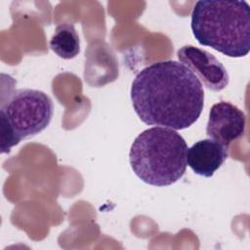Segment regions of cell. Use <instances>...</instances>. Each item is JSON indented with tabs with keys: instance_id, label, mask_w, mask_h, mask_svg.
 I'll return each mask as SVG.
<instances>
[{
	"instance_id": "cell-6",
	"label": "cell",
	"mask_w": 250,
	"mask_h": 250,
	"mask_svg": "<svg viewBox=\"0 0 250 250\" xmlns=\"http://www.w3.org/2000/svg\"><path fill=\"white\" fill-rule=\"evenodd\" d=\"M246 125L244 112L236 105L220 102L212 105L206 126L207 136L227 148L229 144L240 138Z\"/></svg>"
},
{
	"instance_id": "cell-8",
	"label": "cell",
	"mask_w": 250,
	"mask_h": 250,
	"mask_svg": "<svg viewBox=\"0 0 250 250\" xmlns=\"http://www.w3.org/2000/svg\"><path fill=\"white\" fill-rule=\"evenodd\" d=\"M51 50L60 58L70 60L75 58L80 52L79 36L70 23H62L56 27L50 39Z\"/></svg>"
},
{
	"instance_id": "cell-1",
	"label": "cell",
	"mask_w": 250,
	"mask_h": 250,
	"mask_svg": "<svg viewBox=\"0 0 250 250\" xmlns=\"http://www.w3.org/2000/svg\"><path fill=\"white\" fill-rule=\"evenodd\" d=\"M131 101L144 123L183 130L199 118L204 91L188 67L169 60L154 62L136 75L131 86Z\"/></svg>"
},
{
	"instance_id": "cell-4",
	"label": "cell",
	"mask_w": 250,
	"mask_h": 250,
	"mask_svg": "<svg viewBox=\"0 0 250 250\" xmlns=\"http://www.w3.org/2000/svg\"><path fill=\"white\" fill-rule=\"evenodd\" d=\"M54 105L39 90L20 89L1 105V152L9 153L22 139L37 135L50 124Z\"/></svg>"
},
{
	"instance_id": "cell-2",
	"label": "cell",
	"mask_w": 250,
	"mask_h": 250,
	"mask_svg": "<svg viewBox=\"0 0 250 250\" xmlns=\"http://www.w3.org/2000/svg\"><path fill=\"white\" fill-rule=\"evenodd\" d=\"M190 27L200 45L228 57H245L250 51V7L246 1H197Z\"/></svg>"
},
{
	"instance_id": "cell-5",
	"label": "cell",
	"mask_w": 250,
	"mask_h": 250,
	"mask_svg": "<svg viewBox=\"0 0 250 250\" xmlns=\"http://www.w3.org/2000/svg\"><path fill=\"white\" fill-rule=\"evenodd\" d=\"M177 56L180 62L188 67L207 89L220 92L228 86L229 74L226 67L206 50L186 45L178 50Z\"/></svg>"
},
{
	"instance_id": "cell-7",
	"label": "cell",
	"mask_w": 250,
	"mask_h": 250,
	"mask_svg": "<svg viewBox=\"0 0 250 250\" xmlns=\"http://www.w3.org/2000/svg\"><path fill=\"white\" fill-rule=\"evenodd\" d=\"M228 148L211 140L203 139L188 148L187 164L200 176L210 178L228 158Z\"/></svg>"
},
{
	"instance_id": "cell-3",
	"label": "cell",
	"mask_w": 250,
	"mask_h": 250,
	"mask_svg": "<svg viewBox=\"0 0 250 250\" xmlns=\"http://www.w3.org/2000/svg\"><path fill=\"white\" fill-rule=\"evenodd\" d=\"M188 146L175 130L151 127L134 140L129 159L136 176L154 187H166L179 181L187 169Z\"/></svg>"
}]
</instances>
